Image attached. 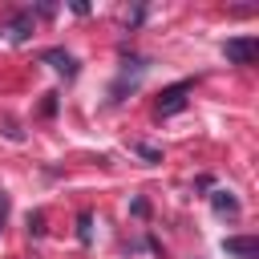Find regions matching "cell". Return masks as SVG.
<instances>
[{"label": "cell", "mask_w": 259, "mask_h": 259, "mask_svg": "<svg viewBox=\"0 0 259 259\" xmlns=\"http://www.w3.org/2000/svg\"><path fill=\"white\" fill-rule=\"evenodd\" d=\"M210 206H214L219 214H239V198H235L231 190H214V194H210Z\"/></svg>", "instance_id": "8992f818"}, {"label": "cell", "mask_w": 259, "mask_h": 259, "mask_svg": "<svg viewBox=\"0 0 259 259\" xmlns=\"http://www.w3.org/2000/svg\"><path fill=\"white\" fill-rule=\"evenodd\" d=\"M255 53H259V40H255V36H231V40L223 45V57H227L231 65H251Z\"/></svg>", "instance_id": "7a4b0ae2"}, {"label": "cell", "mask_w": 259, "mask_h": 259, "mask_svg": "<svg viewBox=\"0 0 259 259\" xmlns=\"http://www.w3.org/2000/svg\"><path fill=\"white\" fill-rule=\"evenodd\" d=\"M194 89V81H174V85H166L162 93H158V117H170V113H178V109H186V93Z\"/></svg>", "instance_id": "6da1fadb"}, {"label": "cell", "mask_w": 259, "mask_h": 259, "mask_svg": "<svg viewBox=\"0 0 259 259\" xmlns=\"http://www.w3.org/2000/svg\"><path fill=\"white\" fill-rule=\"evenodd\" d=\"M32 12L24 8V12H16V16H8L4 24H0V40H8V45H20V40H28V32H32Z\"/></svg>", "instance_id": "3957f363"}, {"label": "cell", "mask_w": 259, "mask_h": 259, "mask_svg": "<svg viewBox=\"0 0 259 259\" xmlns=\"http://www.w3.org/2000/svg\"><path fill=\"white\" fill-rule=\"evenodd\" d=\"M45 65H53L61 77H77V57L73 53H65V49H45V57H40Z\"/></svg>", "instance_id": "277c9868"}, {"label": "cell", "mask_w": 259, "mask_h": 259, "mask_svg": "<svg viewBox=\"0 0 259 259\" xmlns=\"http://www.w3.org/2000/svg\"><path fill=\"white\" fill-rule=\"evenodd\" d=\"M223 251L235 255V259H255L259 255V243L251 235H231V239H223Z\"/></svg>", "instance_id": "5b68a950"}, {"label": "cell", "mask_w": 259, "mask_h": 259, "mask_svg": "<svg viewBox=\"0 0 259 259\" xmlns=\"http://www.w3.org/2000/svg\"><path fill=\"white\" fill-rule=\"evenodd\" d=\"M4 219H8V194L0 190V231H4Z\"/></svg>", "instance_id": "30bf717a"}, {"label": "cell", "mask_w": 259, "mask_h": 259, "mask_svg": "<svg viewBox=\"0 0 259 259\" xmlns=\"http://www.w3.org/2000/svg\"><path fill=\"white\" fill-rule=\"evenodd\" d=\"M77 235H81V243H93V214H89V210H81V219H77Z\"/></svg>", "instance_id": "52a82bcc"}, {"label": "cell", "mask_w": 259, "mask_h": 259, "mask_svg": "<svg viewBox=\"0 0 259 259\" xmlns=\"http://www.w3.org/2000/svg\"><path fill=\"white\" fill-rule=\"evenodd\" d=\"M138 154H142V158H146V162H158V158H162V154H158V150H154V146H138Z\"/></svg>", "instance_id": "9c48e42d"}, {"label": "cell", "mask_w": 259, "mask_h": 259, "mask_svg": "<svg viewBox=\"0 0 259 259\" xmlns=\"http://www.w3.org/2000/svg\"><path fill=\"white\" fill-rule=\"evenodd\" d=\"M28 231H32V235H40V231H45V214H40V210H36V214H28Z\"/></svg>", "instance_id": "ba28073f"}]
</instances>
